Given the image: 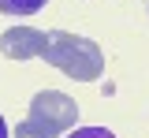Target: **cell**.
Returning a JSON list of instances; mask_svg holds the SVG:
<instances>
[{
	"label": "cell",
	"mask_w": 149,
	"mask_h": 138,
	"mask_svg": "<svg viewBox=\"0 0 149 138\" xmlns=\"http://www.w3.org/2000/svg\"><path fill=\"white\" fill-rule=\"evenodd\" d=\"M45 63L63 71L67 79L78 82H93L104 75V52L93 38H82V34H71V30H49L45 34Z\"/></svg>",
	"instance_id": "1"
},
{
	"label": "cell",
	"mask_w": 149,
	"mask_h": 138,
	"mask_svg": "<svg viewBox=\"0 0 149 138\" xmlns=\"http://www.w3.org/2000/svg\"><path fill=\"white\" fill-rule=\"evenodd\" d=\"M30 119L52 127L56 135H60V131H71L74 127L78 105H74L67 93H60V90H41V93H34V101H30Z\"/></svg>",
	"instance_id": "2"
},
{
	"label": "cell",
	"mask_w": 149,
	"mask_h": 138,
	"mask_svg": "<svg viewBox=\"0 0 149 138\" xmlns=\"http://www.w3.org/2000/svg\"><path fill=\"white\" fill-rule=\"evenodd\" d=\"M0 52L8 60H34L45 52V30H34V26H15V30H4L0 38Z\"/></svg>",
	"instance_id": "3"
},
{
	"label": "cell",
	"mask_w": 149,
	"mask_h": 138,
	"mask_svg": "<svg viewBox=\"0 0 149 138\" xmlns=\"http://www.w3.org/2000/svg\"><path fill=\"white\" fill-rule=\"evenodd\" d=\"M45 4H49V0H0V11H4V15H34Z\"/></svg>",
	"instance_id": "4"
},
{
	"label": "cell",
	"mask_w": 149,
	"mask_h": 138,
	"mask_svg": "<svg viewBox=\"0 0 149 138\" xmlns=\"http://www.w3.org/2000/svg\"><path fill=\"white\" fill-rule=\"evenodd\" d=\"M15 138H56V131L37 119H22V123H15Z\"/></svg>",
	"instance_id": "5"
},
{
	"label": "cell",
	"mask_w": 149,
	"mask_h": 138,
	"mask_svg": "<svg viewBox=\"0 0 149 138\" xmlns=\"http://www.w3.org/2000/svg\"><path fill=\"white\" fill-rule=\"evenodd\" d=\"M67 138H116L108 127H82V131H71Z\"/></svg>",
	"instance_id": "6"
},
{
	"label": "cell",
	"mask_w": 149,
	"mask_h": 138,
	"mask_svg": "<svg viewBox=\"0 0 149 138\" xmlns=\"http://www.w3.org/2000/svg\"><path fill=\"white\" fill-rule=\"evenodd\" d=\"M0 138H11V135H8V123H4V116H0Z\"/></svg>",
	"instance_id": "7"
}]
</instances>
